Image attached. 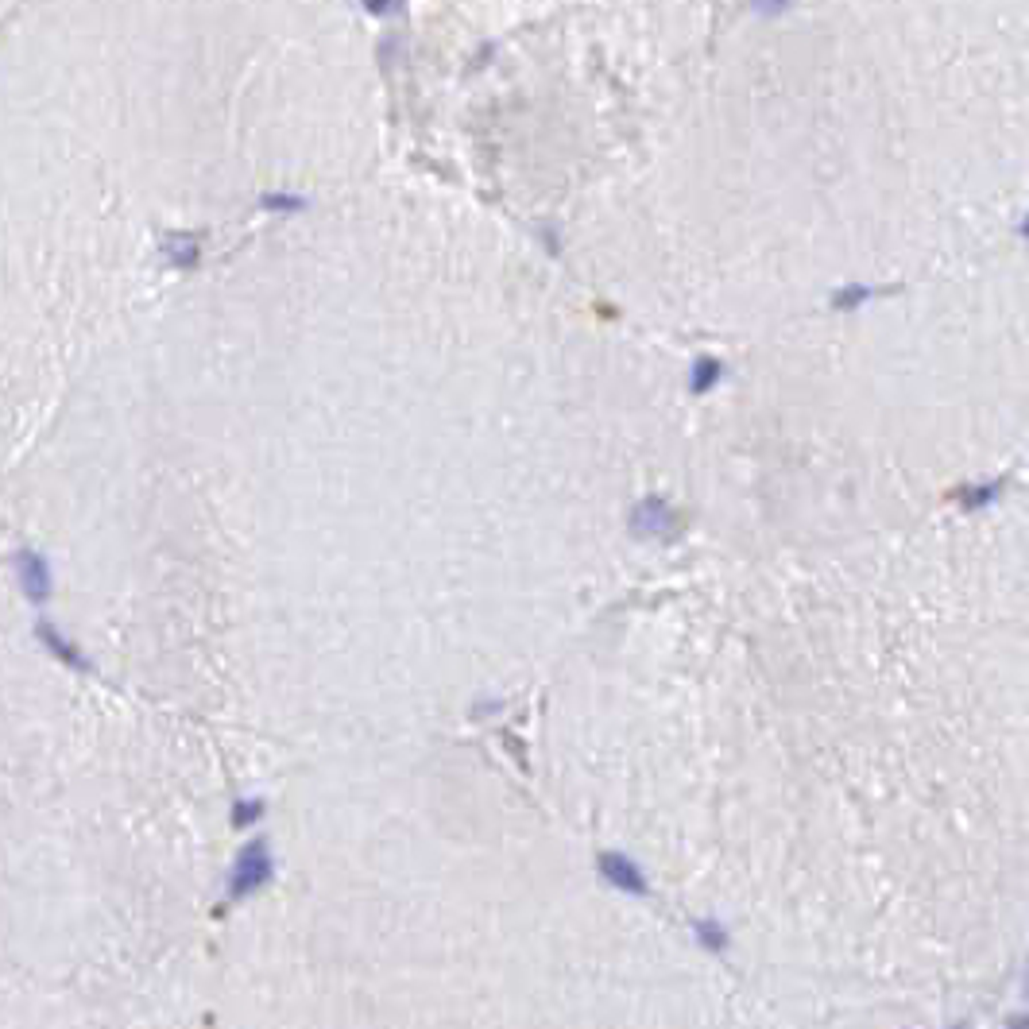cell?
Instances as JSON below:
<instances>
[{
    "label": "cell",
    "mask_w": 1029,
    "mask_h": 1029,
    "mask_svg": "<svg viewBox=\"0 0 1029 1029\" xmlns=\"http://www.w3.org/2000/svg\"><path fill=\"white\" fill-rule=\"evenodd\" d=\"M264 209H275V213H298V209H306V202H302V198H294V194H267Z\"/></svg>",
    "instance_id": "6"
},
{
    "label": "cell",
    "mask_w": 1029,
    "mask_h": 1029,
    "mask_svg": "<svg viewBox=\"0 0 1029 1029\" xmlns=\"http://www.w3.org/2000/svg\"><path fill=\"white\" fill-rule=\"evenodd\" d=\"M16 581H20V592L28 604H47L55 596V573H51V561L43 558L39 550H20L16 558Z\"/></svg>",
    "instance_id": "2"
},
{
    "label": "cell",
    "mask_w": 1029,
    "mask_h": 1029,
    "mask_svg": "<svg viewBox=\"0 0 1029 1029\" xmlns=\"http://www.w3.org/2000/svg\"><path fill=\"white\" fill-rule=\"evenodd\" d=\"M364 8H368L372 16H387V12H395L399 4H387V0H364Z\"/></svg>",
    "instance_id": "8"
},
{
    "label": "cell",
    "mask_w": 1029,
    "mask_h": 1029,
    "mask_svg": "<svg viewBox=\"0 0 1029 1029\" xmlns=\"http://www.w3.org/2000/svg\"><path fill=\"white\" fill-rule=\"evenodd\" d=\"M271 879H275V859H271L264 836H256L244 844V852L236 855L233 871H229V902H244V898L260 894Z\"/></svg>",
    "instance_id": "1"
},
{
    "label": "cell",
    "mask_w": 1029,
    "mask_h": 1029,
    "mask_svg": "<svg viewBox=\"0 0 1029 1029\" xmlns=\"http://www.w3.org/2000/svg\"><path fill=\"white\" fill-rule=\"evenodd\" d=\"M790 4H794V0H751V12H755V16H782Z\"/></svg>",
    "instance_id": "7"
},
{
    "label": "cell",
    "mask_w": 1029,
    "mask_h": 1029,
    "mask_svg": "<svg viewBox=\"0 0 1029 1029\" xmlns=\"http://www.w3.org/2000/svg\"><path fill=\"white\" fill-rule=\"evenodd\" d=\"M267 813L264 797H244V801H236L233 805V824L236 828H244V824H256L260 817Z\"/></svg>",
    "instance_id": "5"
},
{
    "label": "cell",
    "mask_w": 1029,
    "mask_h": 1029,
    "mask_svg": "<svg viewBox=\"0 0 1029 1029\" xmlns=\"http://www.w3.org/2000/svg\"><path fill=\"white\" fill-rule=\"evenodd\" d=\"M163 256L171 260L175 267H190V264H198V236H182V233H175V236H167L163 240Z\"/></svg>",
    "instance_id": "4"
},
{
    "label": "cell",
    "mask_w": 1029,
    "mask_h": 1029,
    "mask_svg": "<svg viewBox=\"0 0 1029 1029\" xmlns=\"http://www.w3.org/2000/svg\"><path fill=\"white\" fill-rule=\"evenodd\" d=\"M35 635H39V643H43V647L51 650L55 658H62L66 666H74V670H89V662L82 658V650L74 647V643H70V639L62 635L59 627H51L47 619H39V623H35Z\"/></svg>",
    "instance_id": "3"
}]
</instances>
